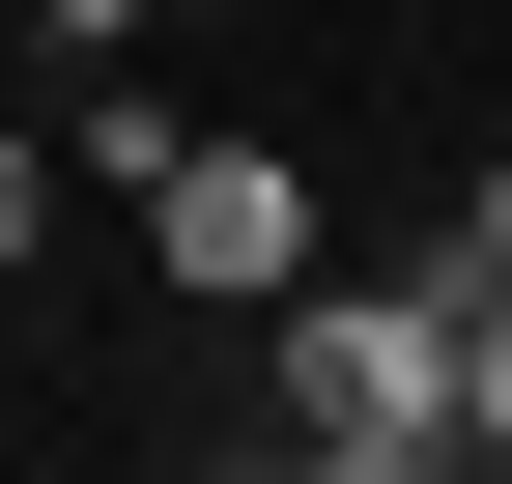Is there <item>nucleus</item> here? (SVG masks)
Listing matches in <instances>:
<instances>
[{
  "mask_svg": "<svg viewBox=\"0 0 512 484\" xmlns=\"http://www.w3.org/2000/svg\"><path fill=\"white\" fill-rule=\"evenodd\" d=\"M399 428L456 456V285L427 257L399 285H285V456H399Z\"/></svg>",
  "mask_w": 512,
  "mask_h": 484,
  "instance_id": "obj_1",
  "label": "nucleus"
},
{
  "mask_svg": "<svg viewBox=\"0 0 512 484\" xmlns=\"http://www.w3.org/2000/svg\"><path fill=\"white\" fill-rule=\"evenodd\" d=\"M114 200H143V257L200 285V314H285V285H313V171L285 143H143Z\"/></svg>",
  "mask_w": 512,
  "mask_h": 484,
  "instance_id": "obj_2",
  "label": "nucleus"
},
{
  "mask_svg": "<svg viewBox=\"0 0 512 484\" xmlns=\"http://www.w3.org/2000/svg\"><path fill=\"white\" fill-rule=\"evenodd\" d=\"M427 285H456V456H512V285L456 257V228H427Z\"/></svg>",
  "mask_w": 512,
  "mask_h": 484,
  "instance_id": "obj_3",
  "label": "nucleus"
},
{
  "mask_svg": "<svg viewBox=\"0 0 512 484\" xmlns=\"http://www.w3.org/2000/svg\"><path fill=\"white\" fill-rule=\"evenodd\" d=\"M285 484H456V456H427V428H399V456H285Z\"/></svg>",
  "mask_w": 512,
  "mask_h": 484,
  "instance_id": "obj_4",
  "label": "nucleus"
},
{
  "mask_svg": "<svg viewBox=\"0 0 512 484\" xmlns=\"http://www.w3.org/2000/svg\"><path fill=\"white\" fill-rule=\"evenodd\" d=\"M29 228H57V171H29V143H0V257H29Z\"/></svg>",
  "mask_w": 512,
  "mask_h": 484,
  "instance_id": "obj_5",
  "label": "nucleus"
},
{
  "mask_svg": "<svg viewBox=\"0 0 512 484\" xmlns=\"http://www.w3.org/2000/svg\"><path fill=\"white\" fill-rule=\"evenodd\" d=\"M456 257H484V285H512V171H484V200H456Z\"/></svg>",
  "mask_w": 512,
  "mask_h": 484,
  "instance_id": "obj_6",
  "label": "nucleus"
},
{
  "mask_svg": "<svg viewBox=\"0 0 512 484\" xmlns=\"http://www.w3.org/2000/svg\"><path fill=\"white\" fill-rule=\"evenodd\" d=\"M57 29H143V0H57Z\"/></svg>",
  "mask_w": 512,
  "mask_h": 484,
  "instance_id": "obj_7",
  "label": "nucleus"
},
{
  "mask_svg": "<svg viewBox=\"0 0 512 484\" xmlns=\"http://www.w3.org/2000/svg\"><path fill=\"white\" fill-rule=\"evenodd\" d=\"M228 484H285V456H228Z\"/></svg>",
  "mask_w": 512,
  "mask_h": 484,
  "instance_id": "obj_8",
  "label": "nucleus"
}]
</instances>
